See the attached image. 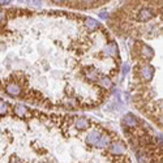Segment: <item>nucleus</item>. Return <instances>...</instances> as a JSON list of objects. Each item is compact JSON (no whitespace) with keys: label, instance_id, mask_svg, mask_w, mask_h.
<instances>
[{"label":"nucleus","instance_id":"obj_3","mask_svg":"<svg viewBox=\"0 0 163 163\" xmlns=\"http://www.w3.org/2000/svg\"><path fill=\"white\" fill-rule=\"evenodd\" d=\"M0 1H1V5H5V4H8L11 0H0Z\"/></svg>","mask_w":163,"mask_h":163},{"label":"nucleus","instance_id":"obj_2","mask_svg":"<svg viewBox=\"0 0 163 163\" xmlns=\"http://www.w3.org/2000/svg\"><path fill=\"white\" fill-rule=\"evenodd\" d=\"M153 17H154V12H153L152 9L142 8L137 14V20L143 22V21H147V20H150V18H153Z\"/></svg>","mask_w":163,"mask_h":163},{"label":"nucleus","instance_id":"obj_1","mask_svg":"<svg viewBox=\"0 0 163 163\" xmlns=\"http://www.w3.org/2000/svg\"><path fill=\"white\" fill-rule=\"evenodd\" d=\"M1 163H136L128 143L85 116L13 106L1 126Z\"/></svg>","mask_w":163,"mask_h":163}]
</instances>
